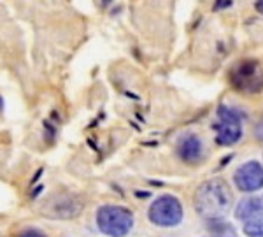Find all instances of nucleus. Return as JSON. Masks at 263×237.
<instances>
[{
    "mask_svg": "<svg viewBox=\"0 0 263 237\" xmlns=\"http://www.w3.org/2000/svg\"><path fill=\"white\" fill-rule=\"evenodd\" d=\"M193 206L202 218L214 222L228 214L232 207V192L223 179H209L197 188Z\"/></svg>",
    "mask_w": 263,
    "mask_h": 237,
    "instance_id": "f257e3e1",
    "label": "nucleus"
},
{
    "mask_svg": "<svg viewBox=\"0 0 263 237\" xmlns=\"http://www.w3.org/2000/svg\"><path fill=\"white\" fill-rule=\"evenodd\" d=\"M135 216L125 206L104 204L95 211V225L100 234L107 237H125L134 228Z\"/></svg>",
    "mask_w": 263,
    "mask_h": 237,
    "instance_id": "f03ea898",
    "label": "nucleus"
},
{
    "mask_svg": "<svg viewBox=\"0 0 263 237\" xmlns=\"http://www.w3.org/2000/svg\"><path fill=\"white\" fill-rule=\"evenodd\" d=\"M147 218L153 225L160 228H172L181 225L182 218H184V209H182V204L177 197L160 195L149 206Z\"/></svg>",
    "mask_w": 263,
    "mask_h": 237,
    "instance_id": "7ed1b4c3",
    "label": "nucleus"
},
{
    "mask_svg": "<svg viewBox=\"0 0 263 237\" xmlns=\"http://www.w3.org/2000/svg\"><path fill=\"white\" fill-rule=\"evenodd\" d=\"M216 141L221 146H233L242 137V116L237 109L221 105L218 109V120L214 123Z\"/></svg>",
    "mask_w": 263,
    "mask_h": 237,
    "instance_id": "20e7f679",
    "label": "nucleus"
},
{
    "mask_svg": "<svg viewBox=\"0 0 263 237\" xmlns=\"http://www.w3.org/2000/svg\"><path fill=\"white\" fill-rule=\"evenodd\" d=\"M232 83L239 92L256 93L263 90V69L256 62H242L233 69Z\"/></svg>",
    "mask_w": 263,
    "mask_h": 237,
    "instance_id": "39448f33",
    "label": "nucleus"
},
{
    "mask_svg": "<svg viewBox=\"0 0 263 237\" xmlns=\"http://www.w3.org/2000/svg\"><path fill=\"white\" fill-rule=\"evenodd\" d=\"M233 181L240 192H258L263 188V165L256 160L242 163L233 174Z\"/></svg>",
    "mask_w": 263,
    "mask_h": 237,
    "instance_id": "423d86ee",
    "label": "nucleus"
},
{
    "mask_svg": "<svg viewBox=\"0 0 263 237\" xmlns=\"http://www.w3.org/2000/svg\"><path fill=\"white\" fill-rule=\"evenodd\" d=\"M176 151L179 158L186 163H198L203 160L205 148H203L202 139L197 134H186L177 141Z\"/></svg>",
    "mask_w": 263,
    "mask_h": 237,
    "instance_id": "0eeeda50",
    "label": "nucleus"
},
{
    "mask_svg": "<svg viewBox=\"0 0 263 237\" xmlns=\"http://www.w3.org/2000/svg\"><path fill=\"white\" fill-rule=\"evenodd\" d=\"M235 218L240 222H263V195L248 197L239 202Z\"/></svg>",
    "mask_w": 263,
    "mask_h": 237,
    "instance_id": "6e6552de",
    "label": "nucleus"
},
{
    "mask_svg": "<svg viewBox=\"0 0 263 237\" xmlns=\"http://www.w3.org/2000/svg\"><path fill=\"white\" fill-rule=\"evenodd\" d=\"M244 232L249 237H263V222H246Z\"/></svg>",
    "mask_w": 263,
    "mask_h": 237,
    "instance_id": "1a4fd4ad",
    "label": "nucleus"
},
{
    "mask_svg": "<svg viewBox=\"0 0 263 237\" xmlns=\"http://www.w3.org/2000/svg\"><path fill=\"white\" fill-rule=\"evenodd\" d=\"M20 237H44L39 230H33V228H28V230H23L20 234Z\"/></svg>",
    "mask_w": 263,
    "mask_h": 237,
    "instance_id": "9d476101",
    "label": "nucleus"
},
{
    "mask_svg": "<svg viewBox=\"0 0 263 237\" xmlns=\"http://www.w3.org/2000/svg\"><path fill=\"white\" fill-rule=\"evenodd\" d=\"M254 6H256V11L260 12V14H263V0H256Z\"/></svg>",
    "mask_w": 263,
    "mask_h": 237,
    "instance_id": "9b49d317",
    "label": "nucleus"
},
{
    "mask_svg": "<svg viewBox=\"0 0 263 237\" xmlns=\"http://www.w3.org/2000/svg\"><path fill=\"white\" fill-rule=\"evenodd\" d=\"M211 237H223V235H211Z\"/></svg>",
    "mask_w": 263,
    "mask_h": 237,
    "instance_id": "f8f14e48",
    "label": "nucleus"
}]
</instances>
